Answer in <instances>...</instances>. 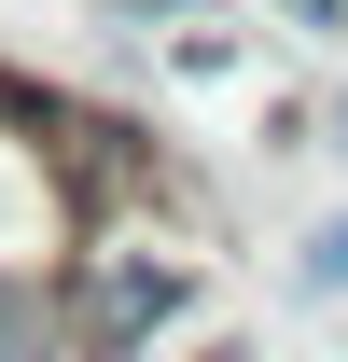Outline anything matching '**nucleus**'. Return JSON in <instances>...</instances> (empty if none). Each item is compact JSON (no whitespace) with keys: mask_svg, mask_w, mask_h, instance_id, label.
Instances as JSON below:
<instances>
[{"mask_svg":"<svg viewBox=\"0 0 348 362\" xmlns=\"http://www.w3.org/2000/svg\"><path fill=\"white\" fill-rule=\"evenodd\" d=\"M306 293H348V223H320V237H306Z\"/></svg>","mask_w":348,"mask_h":362,"instance_id":"3","label":"nucleus"},{"mask_svg":"<svg viewBox=\"0 0 348 362\" xmlns=\"http://www.w3.org/2000/svg\"><path fill=\"white\" fill-rule=\"evenodd\" d=\"M335 126H348V112H335Z\"/></svg>","mask_w":348,"mask_h":362,"instance_id":"4","label":"nucleus"},{"mask_svg":"<svg viewBox=\"0 0 348 362\" xmlns=\"http://www.w3.org/2000/svg\"><path fill=\"white\" fill-rule=\"evenodd\" d=\"M181 293H195V279L153 265V251H98V265L56 293V362H139L181 320Z\"/></svg>","mask_w":348,"mask_h":362,"instance_id":"1","label":"nucleus"},{"mask_svg":"<svg viewBox=\"0 0 348 362\" xmlns=\"http://www.w3.org/2000/svg\"><path fill=\"white\" fill-rule=\"evenodd\" d=\"M0 362H56V293L42 279H0Z\"/></svg>","mask_w":348,"mask_h":362,"instance_id":"2","label":"nucleus"}]
</instances>
